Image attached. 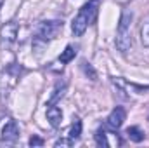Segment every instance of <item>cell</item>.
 <instances>
[{"label": "cell", "mask_w": 149, "mask_h": 148, "mask_svg": "<svg viewBox=\"0 0 149 148\" xmlns=\"http://www.w3.org/2000/svg\"><path fill=\"white\" fill-rule=\"evenodd\" d=\"M81 66H83V72L90 77V80H97V73H95V70L92 68V65H90V63L83 61V63H81Z\"/></svg>", "instance_id": "5bb4252c"}, {"label": "cell", "mask_w": 149, "mask_h": 148, "mask_svg": "<svg viewBox=\"0 0 149 148\" xmlns=\"http://www.w3.org/2000/svg\"><path fill=\"white\" fill-rule=\"evenodd\" d=\"M63 26H64V23L63 21H43L40 26H38L37 30V38L40 40H52V38H56L61 32H63Z\"/></svg>", "instance_id": "7a4b0ae2"}, {"label": "cell", "mask_w": 149, "mask_h": 148, "mask_svg": "<svg viewBox=\"0 0 149 148\" xmlns=\"http://www.w3.org/2000/svg\"><path fill=\"white\" fill-rule=\"evenodd\" d=\"M80 136H81V120L80 118H74V122L71 124V129H70V140H80Z\"/></svg>", "instance_id": "ba28073f"}, {"label": "cell", "mask_w": 149, "mask_h": 148, "mask_svg": "<svg viewBox=\"0 0 149 148\" xmlns=\"http://www.w3.org/2000/svg\"><path fill=\"white\" fill-rule=\"evenodd\" d=\"M2 138H3L5 141H10V143L19 138V129H17V124H16L14 120H9V122L3 125V129H2Z\"/></svg>", "instance_id": "8992f818"}, {"label": "cell", "mask_w": 149, "mask_h": 148, "mask_svg": "<svg viewBox=\"0 0 149 148\" xmlns=\"http://www.w3.org/2000/svg\"><path fill=\"white\" fill-rule=\"evenodd\" d=\"M141 40H142V44L146 47H149V21H146L141 26Z\"/></svg>", "instance_id": "4fadbf2b"}, {"label": "cell", "mask_w": 149, "mask_h": 148, "mask_svg": "<svg viewBox=\"0 0 149 148\" xmlns=\"http://www.w3.org/2000/svg\"><path fill=\"white\" fill-rule=\"evenodd\" d=\"M17 32H19V26H17V23H5L2 28H0V40H2V44L3 45H10V44H14L16 42V37H17Z\"/></svg>", "instance_id": "277c9868"}, {"label": "cell", "mask_w": 149, "mask_h": 148, "mask_svg": "<svg viewBox=\"0 0 149 148\" xmlns=\"http://www.w3.org/2000/svg\"><path fill=\"white\" fill-rule=\"evenodd\" d=\"M28 143H30V147H43V140L40 136H31Z\"/></svg>", "instance_id": "9a60e30c"}, {"label": "cell", "mask_w": 149, "mask_h": 148, "mask_svg": "<svg viewBox=\"0 0 149 148\" xmlns=\"http://www.w3.org/2000/svg\"><path fill=\"white\" fill-rule=\"evenodd\" d=\"M132 18H134V14H132V11H128V9H125L123 14H121V18H120L118 32H116V38H114V45H116V49H118L121 54L128 52L130 47H132V35H130Z\"/></svg>", "instance_id": "6da1fadb"}, {"label": "cell", "mask_w": 149, "mask_h": 148, "mask_svg": "<svg viewBox=\"0 0 149 148\" xmlns=\"http://www.w3.org/2000/svg\"><path fill=\"white\" fill-rule=\"evenodd\" d=\"M64 89H66V85H59V84H57V87H56V91H54L52 98L49 99L47 106H50V105H56V103H57V101L63 98V94H64Z\"/></svg>", "instance_id": "7c38bea8"}, {"label": "cell", "mask_w": 149, "mask_h": 148, "mask_svg": "<svg viewBox=\"0 0 149 148\" xmlns=\"http://www.w3.org/2000/svg\"><path fill=\"white\" fill-rule=\"evenodd\" d=\"M47 120L50 122L52 127H57L61 124V120H63V111H61V108H57L56 105H50L47 108Z\"/></svg>", "instance_id": "52a82bcc"}, {"label": "cell", "mask_w": 149, "mask_h": 148, "mask_svg": "<svg viewBox=\"0 0 149 148\" xmlns=\"http://www.w3.org/2000/svg\"><path fill=\"white\" fill-rule=\"evenodd\" d=\"M90 25V19H88V14H87V9L81 7L80 12L76 14V18L73 19L71 23V30H73V35L74 37H81L87 30V26Z\"/></svg>", "instance_id": "3957f363"}, {"label": "cell", "mask_w": 149, "mask_h": 148, "mask_svg": "<svg viewBox=\"0 0 149 148\" xmlns=\"http://www.w3.org/2000/svg\"><path fill=\"white\" fill-rule=\"evenodd\" d=\"M74 56H76V51H74L71 45H68L63 52H61V56H59V61L63 63V65H66V63H70L71 59H73Z\"/></svg>", "instance_id": "8fae6325"}, {"label": "cell", "mask_w": 149, "mask_h": 148, "mask_svg": "<svg viewBox=\"0 0 149 148\" xmlns=\"http://www.w3.org/2000/svg\"><path fill=\"white\" fill-rule=\"evenodd\" d=\"M127 134H128V138L132 140V141H135V143H141L142 140H144V131H141L139 127H128L127 129Z\"/></svg>", "instance_id": "9c48e42d"}, {"label": "cell", "mask_w": 149, "mask_h": 148, "mask_svg": "<svg viewBox=\"0 0 149 148\" xmlns=\"http://www.w3.org/2000/svg\"><path fill=\"white\" fill-rule=\"evenodd\" d=\"M95 143H97L99 147H104V148L109 147V141H108V132H106V129H104V127H101V129L95 132Z\"/></svg>", "instance_id": "30bf717a"}, {"label": "cell", "mask_w": 149, "mask_h": 148, "mask_svg": "<svg viewBox=\"0 0 149 148\" xmlns=\"http://www.w3.org/2000/svg\"><path fill=\"white\" fill-rule=\"evenodd\" d=\"M125 117H127L125 110H123L121 106H116V108L111 111V115L108 117V125H109L111 129H120V127L123 125V122H125Z\"/></svg>", "instance_id": "5b68a950"}, {"label": "cell", "mask_w": 149, "mask_h": 148, "mask_svg": "<svg viewBox=\"0 0 149 148\" xmlns=\"http://www.w3.org/2000/svg\"><path fill=\"white\" fill-rule=\"evenodd\" d=\"M70 145H73V140H59V141H56V147H70Z\"/></svg>", "instance_id": "2e32d148"}]
</instances>
